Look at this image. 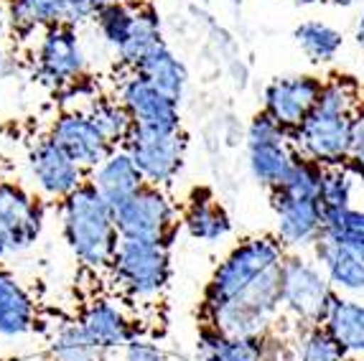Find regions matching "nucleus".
<instances>
[{"label":"nucleus","mask_w":364,"mask_h":361,"mask_svg":"<svg viewBox=\"0 0 364 361\" xmlns=\"http://www.w3.org/2000/svg\"><path fill=\"white\" fill-rule=\"evenodd\" d=\"M364 92L359 82L344 74L323 79L318 102L311 114L293 130V145L298 156L328 166H346L349 156V138H352L354 114L362 109Z\"/></svg>","instance_id":"f257e3e1"},{"label":"nucleus","mask_w":364,"mask_h":361,"mask_svg":"<svg viewBox=\"0 0 364 361\" xmlns=\"http://www.w3.org/2000/svg\"><path fill=\"white\" fill-rule=\"evenodd\" d=\"M61 232L85 270L95 275L109 270L122 237L115 224V209L90 180L61 201Z\"/></svg>","instance_id":"f03ea898"},{"label":"nucleus","mask_w":364,"mask_h":361,"mask_svg":"<svg viewBox=\"0 0 364 361\" xmlns=\"http://www.w3.org/2000/svg\"><path fill=\"white\" fill-rule=\"evenodd\" d=\"M286 257L288 249L275 235H257L237 242L209 277L204 290V316L209 318L214 311L255 285L262 275L278 270Z\"/></svg>","instance_id":"7ed1b4c3"},{"label":"nucleus","mask_w":364,"mask_h":361,"mask_svg":"<svg viewBox=\"0 0 364 361\" xmlns=\"http://www.w3.org/2000/svg\"><path fill=\"white\" fill-rule=\"evenodd\" d=\"M336 290L328 283L326 272L314 257L304 252H288L280 265V308L283 318L301 325H321Z\"/></svg>","instance_id":"20e7f679"},{"label":"nucleus","mask_w":364,"mask_h":361,"mask_svg":"<svg viewBox=\"0 0 364 361\" xmlns=\"http://www.w3.org/2000/svg\"><path fill=\"white\" fill-rule=\"evenodd\" d=\"M283 318L280 308V267L267 272L240 293L235 301L214 311L207 318V325H214L225 336H250L262 338L270 336L275 323Z\"/></svg>","instance_id":"39448f33"},{"label":"nucleus","mask_w":364,"mask_h":361,"mask_svg":"<svg viewBox=\"0 0 364 361\" xmlns=\"http://www.w3.org/2000/svg\"><path fill=\"white\" fill-rule=\"evenodd\" d=\"M112 283L133 301H153L164 293L171 277L168 242L120 239L109 265Z\"/></svg>","instance_id":"423d86ee"},{"label":"nucleus","mask_w":364,"mask_h":361,"mask_svg":"<svg viewBox=\"0 0 364 361\" xmlns=\"http://www.w3.org/2000/svg\"><path fill=\"white\" fill-rule=\"evenodd\" d=\"M247 168L250 176L267 191L283 183L291 171L293 161L298 158L293 133L265 112H257L247 125Z\"/></svg>","instance_id":"0eeeda50"},{"label":"nucleus","mask_w":364,"mask_h":361,"mask_svg":"<svg viewBox=\"0 0 364 361\" xmlns=\"http://www.w3.org/2000/svg\"><path fill=\"white\" fill-rule=\"evenodd\" d=\"M46 211L41 199H36L23 186L3 180L0 183V265L11 254L33 247L43 232Z\"/></svg>","instance_id":"6e6552de"},{"label":"nucleus","mask_w":364,"mask_h":361,"mask_svg":"<svg viewBox=\"0 0 364 361\" xmlns=\"http://www.w3.org/2000/svg\"><path fill=\"white\" fill-rule=\"evenodd\" d=\"M115 224L122 239L168 242L176 227V209L164 188L143 186L115 209Z\"/></svg>","instance_id":"1a4fd4ad"},{"label":"nucleus","mask_w":364,"mask_h":361,"mask_svg":"<svg viewBox=\"0 0 364 361\" xmlns=\"http://www.w3.org/2000/svg\"><path fill=\"white\" fill-rule=\"evenodd\" d=\"M140 168L148 186L164 188L176 178L186 161V135L178 133H151L135 127L128 143L122 145Z\"/></svg>","instance_id":"9d476101"},{"label":"nucleus","mask_w":364,"mask_h":361,"mask_svg":"<svg viewBox=\"0 0 364 361\" xmlns=\"http://www.w3.org/2000/svg\"><path fill=\"white\" fill-rule=\"evenodd\" d=\"M36 74L54 90L74 87L87 74V54L74 33V26H54L41 31L36 48Z\"/></svg>","instance_id":"9b49d317"},{"label":"nucleus","mask_w":364,"mask_h":361,"mask_svg":"<svg viewBox=\"0 0 364 361\" xmlns=\"http://www.w3.org/2000/svg\"><path fill=\"white\" fill-rule=\"evenodd\" d=\"M28 173L46 199L64 201L90 180L87 173L51 135H43L28 151Z\"/></svg>","instance_id":"f8f14e48"},{"label":"nucleus","mask_w":364,"mask_h":361,"mask_svg":"<svg viewBox=\"0 0 364 361\" xmlns=\"http://www.w3.org/2000/svg\"><path fill=\"white\" fill-rule=\"evenodd\" d=\"M323 79L316 74H288L275 77L262 92V112L270 114L286 130H298L318 102Z\"/></svg>","instance_id":"ddd939ff"},{"label":"nucleus","mask_w":364,"mask_h":361,"mask_svg":"<svg viewBox=\"0 0 364 361\" xmlns=\"http://www.w3.org/2000/svg\"><path fill=\"white\" fill-rule=\"evenodd\" d=\"M270 206L275 217V237L288 252H306L323 235V209L318 199H301L270 191Z\"/></svg>","instance_id":"4468645a"},{"label":"nucleus","mask_w":364,"mask_h":361,"mask_svg":"<svg viewBox=\"0 0 364 361\" xmlns=\"http://www.w3.org/2000/svg\"><path fill=\"white\" fill-rule=\"evenodd\" d=\"M117 97L128 107L135 127L140 130H151V133H178L181 130V112H178L176 99H171L168 95L148 85L146 79L138 77L135 72L128 79H122Z\"/></svg>","instance_id":"2eb2a0df"},{"label":"nucleus","mask_w":364,"mask_h":361,"mask_svg":"<svg viewBox=\"0 0 364 361\" xmlns=\"http://www.w3.org/2000/svg\"><path fill=\"white\" fill-rule=\"evenodd\" d=\"M51 138L74 158V161L92 173L100 163L115 151L112 145L105 140V135L97 130V125L92 122V117L85 109H67L51 125Z\"/></svg>","instance_id":"dca6fc26"},{"label":"nucleus","mask_w":364,"mask_h":361,"mask_svg":"<svg viewBox=\"0 0 364 361\" xmlns=\"http://www.w3.org/2000/svg\"><path fill=\"white\" fill-rule=\"evenodd\" d=\"M311 257L321 265L326 272L328 283L336 290V295H346V298H362L364 301V257L352 249L341 247L336 242L321 239L316 242L311 249Z\"/></svg>","instance_id":"f3484780"},{"label":"nucleus","mask_w":364,"mask_h":361,"mask_svg":"<svg viewBox=\"0 0 364 361\" xmlns=\"http://www.w3.org/2000/svg\"><path fill=\"white\" fill-rule=\"evenodd\" d=\"M90 183L102 193V199L112 209H117V206L125 204L130 196H135L140 188L146 186V178H143L140 168L130 158V153L125 148H115L90 173Z\"/></svg>","instance_id":"a211bd4d"},{"label":"nucleus","mask_w":364,"mask_h":361,"mask_svg":"<svg viewBox=\"0 0 364 361\" xmlns=\"http://www.w3.org/2000/svg\"><path fill=\"white\" fill-rule=\"evenodd\" d=\"M196 351L201 361H275V346L270 336H225L207 323L199 333Z\"/></svg>","instance_id":"6ab92c4d"},{"label":"nucleus","mask_w":364,"mask_h":361,"mask_svg":"<svg viewBox=\"0 0 364 361\" xmlns=\"http://www.w3.org/2000/svg\"><path fill=\"white\" fill-rule=\"evenodd\" d=\"M79 323L85 325V331L100 343L105 351H120L122 346H128L138 333L133 328V320L122 311L117 303L107 301V298H97L85 308V313L79 318Z\"/></svg>","instance_id":"aec40b11"},{"label":"nucleus","mask_w":364,"mask_h":361,"mask_svg":"<svg viewBox=\"0 0 364 361\" xmlns=\"http://www.w3.org/2000/svg\"><path fill=\"white\" fill-rule=\"evenodd\" d=\"M321 325L331 333L349 361H364V301L336 295Z\"/></svg>","instance_id":"412c9836"},{"label":"nucleus","mask_w":364,"mask_h":361,"mask_svg":"<svg viewBox=\"0 0 364 361\" xmlns=\"http://www.w3.org/2000/svg\"><path fill=\"white\" fill-rule=\"evenodd\" d=\"M36 303L18 277L0 267V336L18 338L36 328Z\"/></svg>","instance_id":"4be33fe9"},{"label":"nucleus","mask_w":364,"mask_h":361,"mask_svg":"<svg viewBox=\"0 0 364 361\" xmlns=\"http://www.w3.org/2000/svg\"><path fill=\"white\" fill-rule=\"evenodd\" d=\"M183 227L188 237L204 244H217L232 232V219L227 209L209 191H194L183 209Z\"/></svg>","instance_id":"5701e85b"},{"label":"nucleus","mask_w":364,"mask_h":361,"mask_svg":"<svg viewBox=\"0 0 364 361\" xmlns=\"http://www.w3.org/2000/svg\"><path fill=\"white\" fill-rule=\"evenodd\" d=\"M133 72L146 79L148 85H153L156 90L168 95L171 99L181 102L183 90H186V82H188V72L183 67V61L166 43L153 48L151 54L140 61Z\"/></svg>","instance_id":"b1692460"},{"label":"nucleus","mask_w":364,"mask_h":361,"mask_svg":"<svg viewBox=\"0 0 364 361\" xmlns=\"http://www.w3.org/2000/svg\"><path fill=\"white\" fill-rule=\"evenodd\" d=\"M8 23L21 36L54 26H69L61 0H8Z\"/></svg>","instance_id":"393cba45"},{"label":"nucleus","mask_w":364,"mask_h":361,"mask_svg":"<svg viewBox=\"0 0 364 361\" xmlns=\"http://www.w3.org/2000/svg\"><path fill=\"white\" fill-rule=\"evenodd\" d=\"M293 38H296L298 48L306 54V59L311 64H318V67L336 61V56L344 48V33L339 28H334L331 23L318 18L298 23L296 31H293Z\"/></svg>","instance_id":"a878e982"},{"label":"nucleus","mask_w":364,"mask_h":361,"mask_svg":"<svg viewBox=\"0 0 364 361\" xmlns=\"http://www.w3.org/2000/svg\"><path fill=\"white\" fill-rule=\"evenodd\" d=\"M109 351H105L95 338L85 331L79 320H67L54 331L49 343L51 361H107Z\"/></svg>","instance_id":"bb28decb"},{"label":"nucleus","mask_w":364,"mask_h":361,"mask_svg":"<svg viewBox=\"0 0 364 361\" xmlns=\"http://www.w3.org/2000/svg\"><path fill=\"white\" fill-rule=\"evenodd\" d=\"M359 191H364V180L349 166H328L323 168L318 201L323 214H336L357 206Z\"/></svg>","instance_id":"cd10ccee"},{"label":"nucleus","mask_w":364,"mask_h":361,"mask_svg":"<svg viewBox=\"0 0 364 361\" xmlns=\"http://www.w3.org/2000/svg\"><path fill=\"white\" fill-rule=\"evenodd\" d=\"M85 112L90 114L92 122L97 125V130L112 148H122L135 130L133 117H130L128 107L120 102V97H95L90 99Z\"/></svg>","instance_id":"c85d7f7f"},{"label":"nucleus","mask_w":364,"mask_h":361,"mask_svg":"<svg viewBox=\"0 0 364 361\" xmlns=\"http://www.w3.org/2000/svg\"><path fill=\"white\" fill-rule=\"evenodd\" d=\"M161 43H164V38H161V21H158V16L151 8L138 6V16H135V26L130 31L128 41L115 51L117 61H120L122 67L135 69Z\"/></svg>","instance_id":"c756f323"},{"label":"nucleus","mask_w":364,"mask_h":361,"mask_svg":"<svg viewBox=\"0 0 364 361\" xmlns=\"http://www.w3.org/2000/svg\"><path fill=\"white\" fill-rule=\"evenodd\" d=\"M291 361H349L339 343L323 325H301L296 328L291 346H288Z\"/></svg>","instance_id":"7c9ffc66"},{"label":"nucleus","mask_w":364,"mask_h":361,"mask_svg":"<svg viewBox=\"0 0 364 361\" xmlns=\"http://www.w3.org/2000/svg\"><path fill=\"white\" fill-rule=\"evenodd\" d=\"M321 237L364 257V206L336 211V214H323Z\"/></svg>","instance_id":"2f4dec72"},{"label":"nucleus","mask_w":364,"mask_h":361,"mask_svg":"<svg viewBox=\"0 0 364 361\" xmlns=\"http://www.w3.org/2000/svg\"><path fill=\"white\" fill-rule=\"evenodd\" d=\"M135 16H138V6L133 3H112V6H102L95 13V23H97V31L102 41L107 43L112 51L122 46L128 41L130 31L135 26Z\"/></svg>","instance_id":"473e14b6"},{"label":"nucleus","mask_w":364,"mask_h":361,"mask_svg":"<svg viewBox=\"0 0 364 361\" xmlns=\"http://www.w3.org/2000/svg\"><path fill=\"white\" fill-rule=\"evenodd\" d=\"M321 176H323V166L309 161V158L298 156L293 161L291 171L283 178L275 191L286 193V196H301V199H318V188H321Z\"/></svg>","instance_id":"72a5a7b5"},{"label":"nucleus","mask_w":364,"mask_h":361,"mask_svg":"<svg viewBox=\"0 0 364 361\" xmlns=\"http://www.w3.org/2000/svg\"><path fill=\"white\" fill-rule=\"evenodd\" d=\"M346 166L364 180V104L352 122V138H349V156H346Z\"/></svg>","instance_id":"f704fd0d"},{"label":"nucleus","mask_w":364,"mask_h":361,"mask_svg":"<svg viewBox=\"0 0 364 361\" xmlns=\"http://www.w3.org/2000/svg\"><path fill=\"white\" fill-rule=\"evenodd\" d=\"M120 351H122L120 361H166L164 349L156 341H148V338H140V336H135Z\"/></svg>","instance_id":"c9c22d12"},{"label":"nucleus","mask_w":364,"mask_h":361,"mask_svg":"<svg viewBox=\"0 0 364 361\" xmlns=\"http://www.w3.org/2000/svg\"><path fill=\"white\" fill-rule=\"evenodd\" d=\"M61 6L67 8L69 26L85 23V21L95 18V13H97V3L95 0H61Z\"/></svg>","instance_id":"e433bc0d"},{"label":"nucleus","mask_w":364,"mask_h":361,"mask_svg":"<svg viewBox=\"0 0 364 361\" xmlns=\"http://www.w3.org/2000/svg\"><path fill=\"white\" fill-rule=\"evenodd\" d=\"M354 41H357L359 51L364 54V6H362V11H359L357 23H354Z\"/></svg>","instance_id":"4c0bfd02"},{"label":"nucleus","mask_w":364,"mask_h":361,"mask_svg":"<svg viewBox=\"0 0 364 361\" xmlns=\"http://www.w3.org/2000/svg\"><path fill=\"white\" fill-rule=\"evenodd\" d=\"M323 3H331L336 8H352V6H364V0H323Z\"/></svg>","instance_id":"58836bf2"},{"label":"nucleus","mask_w":364,"mask_h":361,"mask_svg":"<svg viewBox=\"0 0 364 361\" xmlns=\"http://www.w3.org/2000/svg\"><path fill=\"white\" fill-rule=\"evenodd\" d=\"M6 23H8V6L0 0V31L6 28Z\"/></svg>","instance_id":"ea45409f"},{"label":"nucleus","mask_w":364,"mask_h":361,"mask_svg":"<svg viewBox=\"0 0 364 361\" xmlns=\"http://www.w3.org/2000/svg\"><path fill=\"white\" fill-rule=\"evenodd\" d=\"M97 3V8H102V6H112V3H133V0H95Z\"/></svg>","instance_id":"a19ab883"},{"label":"nucleus","mask_w":364,"mask_h":361,"mask_svg":"<svg viewBox=\"0 0 364 361\" xmlns=\"http://www.w3.org/2000/svg\"><path fill=\"white\" fill-rule=\"evenodd\" d=\"M296 6H316V3H323V0H293Z\"/></svg>","instance_id":"79ce46f5"},{"label":"nucleus","mask_w":364,"mask_h":361,"mask_svg":"<svg viewBox=\"0 0 364 361\" xmlns=\"http://www.w3.org/2000/svg\"><path fill=\"white\" fill-rule=\"evenodd\" d=\"M3 64H6V59H3V51H0V74H3Z\"/></svg>","instance_id":"37998d69"},{"label":"nucleus","mask_w":364,"mask_h":361,"mask_svg":"<svg viewBox=\"0 0 364 361\" xmlns=\"http://www.w3.org/2000/svg\"><path fill=\"white\" fill-rule=\"evenodd\" d=\"M0 183H3V171H0Z\"/></svg>","instance_id":"c03bdc74"}]
</instances>
